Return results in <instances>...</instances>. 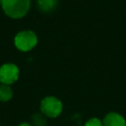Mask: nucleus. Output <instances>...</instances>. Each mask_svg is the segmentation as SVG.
<instances>
[{
	"label": "nucleus",
	"mask_w": 126,
	"mask_h": 126,
	"mask_svg": "<svg viewBox=\"0 0 126 126\" xmlns=\"http://www.w3.org/2000/svg\"><path fill=\"white\" fill-rule=\"evenodd\" d=\"M1 5L7 16L13 19H19L28 13L31 0H2Z\"/></svg>",
	"instance_id": "f257e3e1"
},
{
	"label": "nucleus",
	"mask_w": 126,
	"mask_h": 126,
	"mask_svg": "<svg viewBox=\"0 0 126 126\" xmlns=\"http://www.w3.org/2000/svg\"><path fill=\"white\" fill-rule=\"evenodd\" d=\"M63 110V104L55 96L49 95L45 96L40 101V111L43 113L46 117L49 118H55L61 114Z\"/></svg>",
	"instance_id": "f03ea898"
},
{
	"label": "nucleus",
	"mask_w": 126,
	"mask_h": 126,
	"mask_svg": "<svg viewBox=\"0 0 126 126\" xmlns=\"http://www.w3.org/2000/svg\"><path fill=\"white\" fill-rule=\"evenodd\" d=\"M16 47L24 52L32 50L37 43V37L32 31H23L16 34L14 39Z\"/></svg>",
	"instance_id": "7ed1b4c3"
},
{
	"label": "nucleus",
	"mask_w": 126,
	"mask_h": 126,
	"mask_svg": "<svg viewBox=\"0 0 126 126\" xmlns=\"http://www.w3.org/2000/svg\"><path fill=\"white\" fill-rule=\"evenodd\" d=\"M19 68L13 63H6L0 67V83L5 85L14 84L19 78Z\"/></svg>",
	"instance_id": "20e7f679"
},
{
	"label": "nucleus",
	"mask_w": 126,
	"mask_h": 126,
	"mask_svg": "<svg viewBox=\"0 0 126 126\" xmlns=\"http://www.w3.org/2000/svg\"><path fill=\"white\" fill-rule=\"evenodd\" d=\"M102 124L103 126H126V120L119 113L109 112L104 116Z\"/></svg>",
	"instance_id": "39448f33"
},
{
	"label": "nucleus",
	"mask_w": 126,
	"mask_h": 126,
	"mask_svg": "<svg viewBox=\"0 0 126 126\" xmlns=\"http://www.w3.org/2000/svg\"><path fill=\"white\" fill-rule=\"evenodd\" d=\"M13 96V91L9 85L0 83V101L6 102L10 100Z\"/></svg>",
	"instance_id": "423d86ee"
},
{
	"label": "nucleus",
	"mask_w": 126,
	"mask_h": 126,
	"mask_svg": "<svg viewBox=\"0 0 126 126\" xmlns=\"http://www.w3.org/2000/svg\"><path fill=\"white\" fill-rule=\"evenodd\" d=\"M58 0H37L38 8L42 12H51L57 5Z\"/></svg>",
	"instance_id": "0eeeda50"
},
{
	"label": "nucleus",
	"mask_w": 126,
	"mask_h": 126,
	"mask_svg": "<svg viewBox=\"0 0 126 126\" xmlns=\"http://www.w3.org/2000/svg\"><path fill=\"white\" fill-rule=\"evenodd\" d=\"M32 126H46L47 119L43 113H35L32 116Z\"/></svg>",
	"instance_id": "6e6552de"
},
{
	"label": "nucleus",
	"mask_w": 126,
	"mask_h": 126,
	"mask_svg": "<svg viewBox=\"0 0 126 126\" xmlns=\"http://www.w3.org/2000/svg\"><path fill=\"white\" fill-rule=\"evenodd\" d=\"M85 126H103V124H102V121L99 118L93 117V118H90L85 123Z\"/></svg>",
	"instance_id": "1a4fd4ad"
},
{
	"label": "nucleus",
	"mask_w": 126,
	"mask_h": 126,
	"mask_svg": "<svg viewBox=\"0 0 126 126\" xmlns=\"http://www.w3.org/2000/svg\"><path fill=\"white\" fill-rule=\"evenodd\" d=\"M19 126H32V125L30 124V123H28V122H23V123H21Z\"/></svg>",
	"instance_id": "9d476101"
},
{
	"label": "nucleus",
	"mask_w": 126,
	"mask_h": 126,
	"mask_svg": "<svg viewBox=\"0 0 126 126\" xmlns=\"http://www.w3.org/2000/svg\"><path fill=\"white\" fill-rule=\"evenodd\" d=\"M1 3H2V0H0V4H1Z\"/></svg>",
	"instance_id": "9b49d317"
}]
</instances>
